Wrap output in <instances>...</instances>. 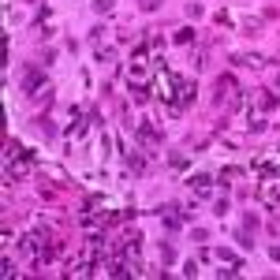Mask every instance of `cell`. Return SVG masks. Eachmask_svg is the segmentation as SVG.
I'll return each instance as SVG.
<instances>
[{"mask_svg":"<svg viewBox=\"0 0 280 280\" xmlns=\"http://www.w3.org/2000/svg\"><path fill=\"white\" fill-rule=\"evenodd\" d=\"M41 90H45V75L37 71V67H26L23 71V94L26 98H37Z\"/></svg>","mask_w":280,"mask_h":280,"instance_id":"7a4b0ae2","label":"cell"},{"mask_svg":"<svg viewBox=\"0 0 280 280\" xmlns=\"http://www.w3.org/2000/svg\"><path fill=\"white\" fill-rule=\"evenodd\" d=\"M37 131H41V134H49V138H53V134H56V127H53V123H49V120H37Z\"/></svg>","mask_w":280,"mask_h":280,"instance_id":"8992f818","label":"cell"},{"mask_svg":"<svg viewBox=\"0 0 280 280\" xmlns=\"http://www.w3.org/2000/svg\"><path fill=\"white\" fill-rule=\"evenodd\" d=\"M98 60L101 64H112L116 60V49H98Z\"/></svg>","mask_w":280,"mask_h":280,"instance_id":"5b68a950","label":"cell"},{"mask_svg":"<svg viewBox=\"0 0 280 280\" xmlns=\"http://www.w3.org/2000/svg\"><path fill=\"white\" fill-rule=\"evenodd\" d=\"M213 213H217V217H224V213H228V202H224V198H217V206H213Z\"/></svg>","mask_w":280,"mask_h":280,"instance_id":"ba28073f","label":"cell"},{"mask_svg":"<svg viewBox=\"0 0 280 280\" xmlns=\"http://www.w3.org/2000/svg\"><path fill=\"white\" fill-rule=\"evenodd\" d=\"M231 60H236L239 67H258V64H262V56H254V53H236Z\"/></svg>","mask_w":280,"mask_h":280,"instance_id":"277c9868","label":"cell"},{"mask_svg":"<svg viewBox=\"0 0 280 280\" xmlns=\"http://www.w3.org/2000/svg\"><path fill=\"white\" fill-rule=\"evenodd\" d=\"M134 138H138V142H142V146H146V150H157V146H161V131L153 127L150 120L134 123Z\"/></svg>","mask_w":280,"mask_h":280,"instance_id":"6da1fadb","label":"cell"},{"mask_svg":"<svg viewBox=\"0 0 280 280\" xmlns=\"http://www.w3.org/2000/svg\"><path fill=\"white\" fill-rule=\"evenodd\" d=\"M176 41H179V45H187V41H195V30H179V34H176Z\"/></svg>","mask_w":280,"mask_h":280,"instance_id":"52a82bcc","label":"cell"},{"mask_svg":"<svg viewBox=\"0 0 280 280\" xmlns=\"http://www.w3.org/2000/svg\"><path fill=\"white\" fill-rule=\"evenodd\" d=\"M187 183H191V195H195V198H209V195H213V176H206V172L191 176Z\"/></svg>","mask_w":280,"mask_h":280,"instance_id":"3957f363","label":"cell"},{"mask_svg":"<svg viewBox=\"0 0 280 280\" xmlns=\"http://www.w3.org/2000/svg\"><path fill=\"white\" fill-rule=\"evenodd\" d=\"M94 8H98V12H109V8H112V0H94Z\"/></svg>","mask_w":280,"mask_h":280,"instance_id":"9c48e42d","label":"cell"}]
</instances>
